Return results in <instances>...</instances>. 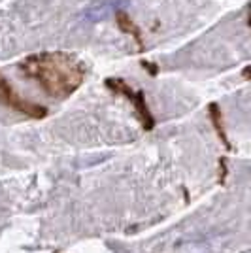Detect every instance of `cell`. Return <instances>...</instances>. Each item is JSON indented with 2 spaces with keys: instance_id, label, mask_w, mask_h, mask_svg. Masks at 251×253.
<instances>
[{
  "instance_id": "1",
  "label": "cell",
  "mask_w": 251,
  "mask_h": 253,
  "mask_svg": "<svg viewBox=\"0 0 251 253\" xmlns=\"http://www.w3.org/2000/svg\"><path fill=\"white\" fill-rule=\"evenodd\" d=\"M19 72L51 98H68L84 85L87 68L72 53L42 51L21 61Z\"/></svg>"
},
{
  "instance_id": "2",
  "label": "cell",
  "mask_w": 251,
  "mask_h": 253,
  "mask_svg": "<svg viewBox=\"0 0 251 253\" xmlns=\"http://www.w3.org/2000/svg\"><path fill=\"white\" fill-rule=\"evenodd\" d=\"M0 100L8 106V108L19 112L23 116L32 117V119H43V117L47 116V110H45L43 106L36 104V102H31V100H25L23 96L17 95V93L11 89V85L8 84V80L2 74H0Z\"/></svg>"
},
{
  "instance_id": "3",
  "label": "cell",
  "mask_w": 251,
  "mask_h": 253,
  "mask_svg": "<svg viewBox=\"0 0 251 253\" xmlns=\"http://www.w3.org/2000/svg\"><path fill=\"white\" fill-rule=\"evenodd\" d=\"M115 21H117L119 31L125 32V34H128V36H132V38H134V42H136L140 51H144V49H146V43H144V36H142L140 27L130 19V15H128L126 11H123V10L117 11V13H115Z\"/></svg>"
},
{
  "instance_id": "4",
  "label": "cell",
  "mask_w": 251,
  "mask_h": 253,
  "mask_svg": "<svg viewBox=\"0 0 251 253\" xmlns=\"http://www.w3.org/2000/svg\"><path fill=\"white\" fill-rule=\"evenodd\" d=\"M130 104L134 106V110H136L138 117H140V123L144 126V130H151V128L155 126V119L151 116L149 106H147V102H146V93H144V91H136V96H134V100H132Z\"/></svg>"
},
{
  "instance_id": "5",
  "label": "cell",
  "mask_w": 251,
  "mask_h": 253,
  "mask_svg": "<svg viewBox=\"0 0 251 253\" xmlns=\"http://www.w3.org/2000/svg\"><path fill=\"white\" fill-rule=\"evenodd\" d=\"M208 114H209V121H211V125H213V128H215V132H217L219 140L223 142V146H225L227 149H230L232 146H230L229 136H227V130H225V123H223V114H221L219 104H217V102H211V104L208 106Z\"/></svg>"
},
{
  "instance_id": "6",
  "label": "cell",
  "mask_w": 251,
  "mask_h": 253,
  "mask_svg": "<svg viewBox=\"0 0 251 253\" xmlns=\"http://www.w3.org/2000/svg\"><path fill=\"white\" fill-rule=\"evenodd\" d=\"M142 66L149 76H157L159 74V66L155 63H147V61H142Z\"/></svg>"
},
{
  "instance_id": "7",
  "label": "cell",
  "mask_w": 251,
  "mask_h": 253,
  "mask_svg": "<svg viewBox=\"0 0 251 253\" xmlns=\"http://www.w3.org/2000/svg\"><path fill=\"white\" fill-rule=\"evenodd\" d=\"M219 165H221V183H223V181H225V176H227V165H225V159H221Z\"/></svg>"
},
{
  "instance_id": "8",
  "label": "cell",
  "mask_w": 251,
  "mask_h": 253,
  "mask_svg": "<svg viewBox=\"0 0 251 253\" xmlns=\"http://www.w3.org/2000/svg\"><path fill=\"white\" fill-rule=\"evenodd\" d=\"M242 76H244L246 80H250V82H251V64H250V66H246V68L242 70Z\"/></svg>"
},
{
  "instance_id": "9",
  "label": "cell",
  "mask_w": 251,
  "mask_h": 253,
  "mask_svg": "<svg viewBox=\"0 0 251 253\" xmlns=\"http://www.w3.org/2000/svg\"><path fill=\"white\" fill-rule=\"evenodd\" d=\"M250 27H251V13H250Z\"/></svg>"
}]
</instances>
